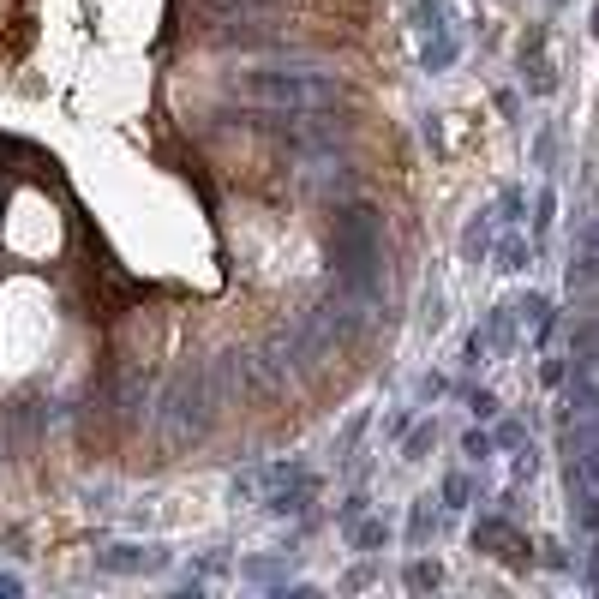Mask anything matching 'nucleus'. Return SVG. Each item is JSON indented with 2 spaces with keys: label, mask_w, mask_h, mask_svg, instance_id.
I'll use <instances>...</instances> for the list:
<instances>
[{
  "label": "nucleus",
  "mask_w": 599,
  "mask_h": 599,
  "mask_svg": "<svg viewBox=\"0 0 599 599\" xmlns=\"http://www.w3.org/2000/svg\"><path fill=\"white\" fill-rule=\"evenodd\" d=\"M228 90H234L240 102L270 108V114H336V108H342L336 72H306V66H252V72H228Z\"/></svg>",
  "instance_id": "f257e3e1"
},
{
  "label": "nucleus",
  "mask_w": 599,
  "mask_h": 599,
  "mask_svg": "<svg viewBox=\"0 0 599 599\" xmlns=\"http://www.w3.org/2000/svg\"><path fill=\"white\" fill-rule=\"evenodd\" d=\"M336 282L366 306L384 294V216L372 204L336 210Z\"/></svg>",
  "instance_id": "f03ea898"
},
{
  "label": "nucleus",
  "mask_w": 599,
  "mask_h": 599,
  "mask_svg": "<svg viewBox=\"0 0 599 599\" xmlns=\"http://www.w3.org/2000/svg\"><path fill=\"white\" fill-rule=\"evenodd\" d=\"M162 558L156 552H144V546H114V552H102V570H120V576H132V570H156Z\"/></svg>",
  "instance_id": "7ed1b4c3"
},
{
  "label": "nucleus",
  "mask_w": 599,
  "mask_h": 599,
  "mask_svg": "<svg viewBox=\"0 0 599 599\" xmlns=\"http://www.w3.org/2000/svg\"><path fill=\"white\" fill-rule=\"evenodd\" d=\"M216 18H258V12H270L276 0H204Z\"/></svg>",
  "instance_id": "20e7f679"
},
{
  "label": "nucleus",
  "mask_w": 599,
  "mask_h": 599,
  "mask_svg": "<svg viewBox=\"0 0 599 599\" xmlns=\"http://www.w3.org/2000/svg\"><path fill=\"white\" fill-rule=\"evenodd\" d=\"M498 258H504L498 270H522V258H528V252H522V240H504V252H498Z\"/></svg>",
  "instance_id": "39448f33"
},
{
  "label": "nucleus",
  "mask_w": 599,
  "mask_h": 599,
  "mask_svg": "<svg viewBox=\"0 0 599 599\" xmlns=\"http://www.w3.org/2000/svg\"><path fill=\"white\" fill-rule=\"evenodd\" d=\"M408 582H414V588H438V564H414Z\"/></svg>",
  "instance_id": "423d86ee"
},
{
  "label": "nucleus",
  "mask_w": 599,
  "mask_h": 599,
  "mask_svg": "<svg viewBox=\"0 0 599 599\" xmlns=\"http://www.w3.org/2000/svg\"><path fill=\"white\" fill-rule=\"evenodd\" d=\"M384 540H390V528H384V522H366V528H360V546H384Z\"/></svg>",
  "instance_id": "0eeeda50"
},
{
  "label": "nucleus",
  "mask_w": 599,
  "mask_h": 599,
  "mask_svg": "<svg viewBox=\"0 0 599 599\" xmlns=\"http://www.w3.org/2000/svg\"><path fill=\"white\" fill-rule=\"evenodd\" d=\"M504 222H522V192H516V186L504 192Z\"/></svg>",
  "instance_id": "6e6552de"
},
{
  "label": "nucleus",
  "mask_w": 599,
  "mask_h": 599,
  "mask_svg": "<svg viewBox=\"0 0 599 599\" xmlns=\"http://www.w3.org/2000/svg\"><path fill=\"white\" fill-rule=\"evenodd\" d=\"M0 594H18V582H12V576H0Z\"/></svg>",
  "instance_id": "1a4fd4ad"
},
{
  "label": "nucleus",
  "mask_w": 599,
  "mask_h": 599,
  "mask_svg": "<svg viewBox=\"0 0 599 599\" xmlns=\"http://www.w3.org/2000/svg\"><path fill=\"white\" fill-rule=\"evenodd\" d=\"M594 36H599V12H594Z\"/></svg>",
  "instance_id": "9d476101"
}]
</instances>
